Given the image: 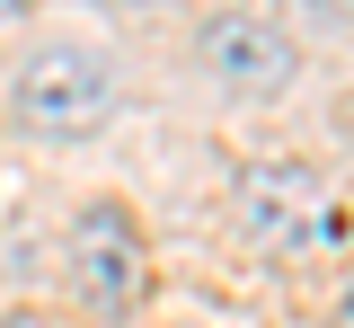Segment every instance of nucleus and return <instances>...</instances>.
Instances as JSON below:
<instances>
[{
    "instance_id": "nucleus-3",
    "label": "nucleus",
    "mask_w": 354,
    "mask_h": 328,
    "mask_svg": "<svg viewBox=\"0 0 354 328\" xmlns=\"http://www.w3.org/2000/svg\"><path fill=\"white\" fill-rule=\"evenodd\" d=\"M142 231H133V213L124 204H88L80 222H71V284H80V302L88 311H133L142 302Z\"/></svg>"
},
{
    "instance_id": "nucleus-4",
    "label": "nucleus",
    "mask_w": 354,
    "mask_h": 328,
    "mask_svg": "<svg viewBox=\"0 0 354 328\" xmlns=\"http://www.w3.org/2000/svg\"><path fill=\"white\" fill-rule=\"evenodd\" d=\"M204 71L230 98H283L301 62L283 45V27H266V18H213L204 27Z\"/></svg>"
},
{
    "instance_id": "nucleus-2",
    "label": "nucleus",
    "mask_w": 354,
    "mask_h": 328,
    "mask_svg": "<svg viewBox=\"0 0 354 328\" xmlns=\"http://www.w3.org/2000/svg\"><path fill=\"white\" fill-rule=\"evenodd\" d=\"M9 107H18L27 134H53V142L97 134L115 116V71L97 53H80V45H36L18 62V80H9Z\"/></svg>"
},
{
    "instance_id": "nucleus-6",
    "label": "nucleus",
    "mask_w": 354,
    "mask_h": 328,
    "mask_svg": "<svg viewBox=\"0 0 354 328\" xmlns=\"http://www.w3.org/2000/svg\"><path fill=\"white\" fill-rule=\"evenodd\" d=\"M18 9H27V0H0V18H18Z\"/></svg>"
},
{
    "instance_id": "nucleus-5",
    "label": "nucleus",
    "mask_w": 354,
    "mask_h": 328,
    "mask_svg": "<svg viewBox=\"0 0 354 328\" xmlns=\"http://www.w3.org/2000/svg\"><path fill=\"white\" fill-rule=\"evenodd\" d=\"M337 328H354V284H346V293H337Z\"/></svg>"
},
{
    "instance_id": "nucleus-7",
    "label": "nucleus",
    "mask_w": 354,
    "mask_h": 328,
    "mask_svg": "<svg viewBox=\"0 0 354 328\" xmlns=\"http://www.w3.org/2000/svg\"><path fill=\"white\" fill-rule=\"evenodd\" d=\"M9 328H44V320H9Z\"/></svg>"
},
{
    "instance_id": "nucleus-1",
    "label": "nucleus",
    "mask_w": 354,
    "mask_h": 328,
    "mask_svg": "<svg viewBox=\"0 0 354 328\" xmlns=\"http://www.w3.org/2000/svg\"><path fill=\"white\" fill-rule=\"evenodd\" d=\"M239 222H248V239L266 257H319V248L346 239V204L301 160H257L239 178Z\"/></svg>"
}]
</instances>
